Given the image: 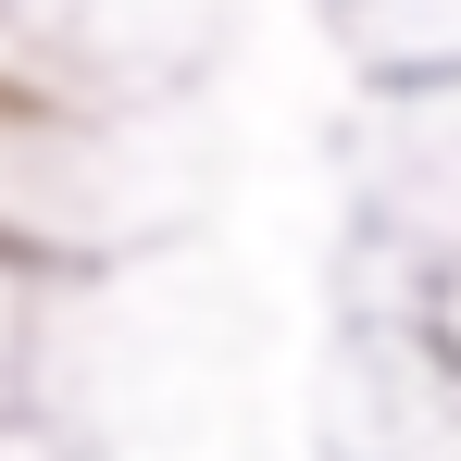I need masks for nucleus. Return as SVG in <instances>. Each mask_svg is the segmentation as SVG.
<instances>
[]
</instances>
